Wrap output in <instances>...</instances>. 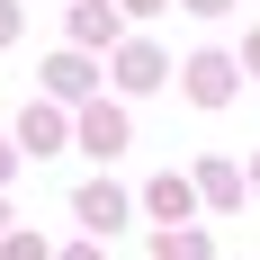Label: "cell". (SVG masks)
Returning <instances> with one entry per match:
<instances>
[{"label": "cell", "instance_id": "cell-1", "mask_svg": "<svg viewBox=\"0 0 260 260\" xmlns=\"http://www.w3.org/2000/svg\"><path fill=\"white\" fill-rule=\"evenodd\" d=\"M72 215L90 224V234H117V224H126V198H117L108 180H81V198H72Z\"/></svg>", "mask_w": 260, "mask_h": 260}, {"label": "cell", "instance_id": "cell-2", "mask_svg": "<svg viewBox=\"0 0 260 260\" xmlns=\"http://www.w3.org/2000/svg\"><path fill=\"white\" fill-rule=\"evenodd\" d=\"M188 99H198V108H224V99H234V63H224V54H198V63H188Z\"/></svg>", "mask_w": 260, "mask_h": 260}, {"label": "cell", "instance_id": "cell-3", "mask_svg": "<svg viewBox=\"0 0 260 260\" xmlns=\"http://www.w3.org/2000/svg\"><path fill=\"white\" fill-rule=\"evenodd\" d=\"M81 153H126V117L117 108H90L81 117Z\"/></svg>", "mask_w": 260, "mask_h": 260}, {"label": "cell", "instance_id": "cell-4", "mask_svg": "<svg viewBox=\"0 0 260 260\" xmlns=\"http://www.w3.org/2000/svg\"><path fill=\"white\" fill-rule=\"evenodd\" d=\"M117 36V0H81L72 9V45H108Z\"/></svg>", "mask_w": 260, "mask_h": 260}, {"label": "cell", "instance_id": "cell-5", "mask_svg": "<svg viewBox=\"0 0 260 260\" xmlns=\"http://www.w3.org/2000/svg\"><path fill=\"white\" fill-rule=\"evenodd\" d=\"M144 207H153L161 224H180V215H188V180H180V171H161V180L144 188Z\"/></svg>", "mask_w": 260, "mask_h": 260}, {"label": "cell", "instance_id": "cell-6", "mask_svg": "<svg viewBox=\"0 0 260 260\" xmlns=\"http://www.w3.org/2000/svg\"><path fill=\"white\" fill-rule=\"evenodd\" d=\"M45 90H54V99H81V90H90V63H81V54H54V63H45Z\"/></svg>", "mask_w": 260, "mask_h": 260}, {"label": "cell", "instance_id": "cell-7", "mask_svg": "<svg viewBox=\"0 0 260 260\" xmlns=\"http://www.w3.org/2000/svg\"><path fill=\"white\" fill-rule=\"evenodd\" d=\"M117 81H126V90H153V81H161V54L153 45H126V54H117Z\"/></svg>", "mask_w": 260, "mask_h": 260}, {"label": "cell", "instance_id": "cell-8", "mask_svg": "<svg viewBox=\"0 0 260 260\" xmlns=\"http://www.w3.org/2000/svg\"><path fill=\"white\" fill-rule=\"evenodd\" d=\"M18 135L36 144V153H54V144H63V117H54V108H27V117H18Z\"/></svg>", "mask_w": 260, "mask_h": 260}, {"label": "cell", "instance_id": "cell-9", "mask_svg": "<svg viewBox=\"0 0 260 260\" xmlns=\"http://www.w3.org/2000/svg\"><path fill=\"white\" fill-rule=\"evenodd\" d=\"M207 251H215V242H207V234H180V224L153 242V260H207Z\"/></svg>", "mask_w": 260, "mask_h": 260}, {"label": "cell", "instance_id": "cell-10", "mask_svg": "<svg viewBox=\"0 0 260 260\" xmlns=\"http://www.w3.org/2000/svg\"><path fill=\"white\" fill-rule=\"evenodd\" d=\"M198 188H207L215 207H234V198H242V180H234V171H224V161H207V180H198Z\"/></svg>", "mask_w": 260, "mask_h": 260}, {"label": "cell", "instance_id": "cell-11", "mask_svg": "<svg viewBox=\"0 0 260 260\" xmlns=\"http://www.w3.org/2000/svg\"><path fill=\"white\" fill-rule=\"evenodd\" d=\"M9 260H45V234H9Z\"/></svg>", "mask_w": 260, "mask_h": 260}, {"label": "cell", "instance_id": "cell-12", "mask_svg": "<svg viewBox=\"0 0 260 260\" xmlns=\"http://www.w3.org/2000/svg\"><path fill=\"white\" fill-rule=\"evenodd\" d=\"M9 36H18V0H0V45H9Z\"/></svg>", "mask_w": 260, "mask_h": 260}, {"label": "cell", "instance_id": "cell-13", "mask_svg": "<svg viewBox=\"0 0 260 260\" xmlns=\"http://www.w3.org/2000/svg\"><path fill=\"white\" fill-rule=\"evenodd\" d=\"M63 260H99V242H81V251H63Z\"/></svg>", "mask_w": 260, "mask_h": 260}, {"label": "cell", "instance_id": "cell-14", "mask_svg": "<svg viewBox=\"0 0 260 260\" xmlns=\"http://www.w3.org/2000/svg\"><path fill=\"white\" fill-rule=\"evenodd\" d=\"M9 171H18V161H9V144H0V180H9Z\"/></svg>", "mask_w": 260, "mask_h": 260}, {"label": "cell", "instance_id": "cell-15", "mask_svg": "<svg viewBox=\"0 0 260 260\" xmlns=\"http://www.w3.org/2000/svg\"><path fill=\"white\" fill-rule=\"evenodd\" d=\"M117 9H161V0H117Z\"/></svg>", "mask_w": 260, "mask_h": 260}, {"label": "cell", "instance_id": "cell-16", "mask_svg": "<svg viewBox=\"0 0 260 260\" xmlns=\"http://www.w3.org/2000/svg\"><path fill=\"white\" fill-rule=\"evenodd\" d=\"M251 72H260V36H251Z\"/></svg>", "mask_w": 260, "mask_h": 260}, {"label": "cell", "instance_id": "cell-17", "mask_svg": "<svg viewBox=\"0 0 260 260\" xmlns=\"http://www.w3.org/2000/svg\"><path fill=\"white\" fill-rule=\"evenodd\" d=\"M198 9H224V0H198Z\"/></svg>", "mask_w": 260, "mask_h": 260}]
</instances>
